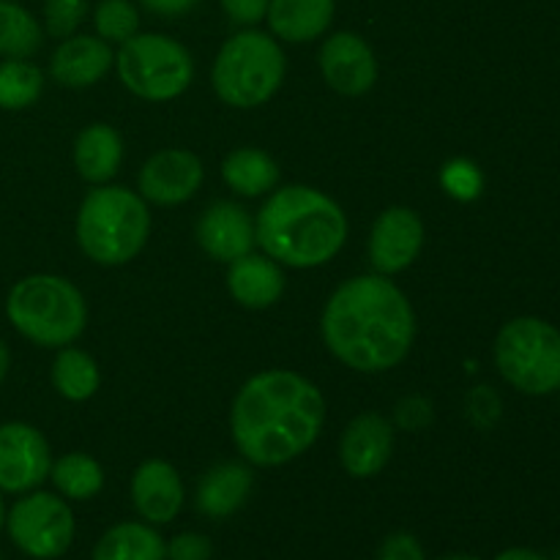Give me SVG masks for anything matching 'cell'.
<instances>
[{"instance_id": "obj_1", "label": "cell", "mask_w": 560, "mask_h": 560, "mask_svg": "<svg viewBox=\"0 0 560 560\" xmlns=\"http://www.w3.org/2000/svg\"><path fill=\"white\" fill-rule=\"evenodd\" d=\"M326 421L320 388L290 370L249 377L235 394L230 432L235 448L257 468L293 463L317 441Z\"/></svg>"}, {"instance_id": "obj_2", "label": "cell", "mask_w": 560, "mask_h": 560, "mask_svg": "<svg viewBox=\"0 0 560 560\" xmlns=\"http://www.w3.org/2000/svg\"><path fill=\"white\" fill-rule=\"evenodd\" d=\"M323 342L355 372H386L408 359L416 315L408 295L388 277L370 273L339 284L320 320Z\"/></svg>"}, {"instance_id": "obj_3", "label": "cell", "mask_w": 560, "mask_h": 560, "mask_svg": "<svg viewBox=\"0 0 560 560\" xmlns=\"http://www.w3.org/2000/svg\"><path fill=\"white\" fill-rule=\"evenodd\" d=\"M260 249L279 266L317 268L334 260L348 241L345 211L312 186L273 191L255 222Z\"/></svg>"}, {"instance_id": "obj_4", "label": "cell", "mask_w": 560, "mask_h": 560, "mask_svg": "<svg viewBox=\"0 0 560 560\" xmlns=\"http://www.w3.org/2000/svg\"><path fill=\"white\" fill-rule=\"evenodd\" d=\"M5 317L38 348H66L82 337L88 306L77 284L55 273H31L5 295Z\"/></svg>"}, {"instance_id": "obj_5", "label": "cell", "mask_w": 560, "mask_h": 560, "mask_svg": "<svg viewBox=\"0 0 560 560\" xmlns=\"http://www.w3.org/2000/svg\"><path fill=\"white\" fill-rule=\"evenodd\" d=\"M151 233L145 200L124 186H98L88 191L77 211V244L98 266H124L135 260Z\"/></svg>"}, {"instance_id": "obj_6", "label": "cell", "mask_w": 560, "mask_h": 560, "mask_svg": "<svg viewBox=\"0 0 560 560\" xmlns=\"http://www.w3.org/2000/svg\"><path fill=\"white\" fill-rule=\"evenodd\" d=\"M284 66L288 63L277 38L246 27L219 49L211 71L213 91L235 109L260 107L282 88Z\"/></svg>"}, {"instance_id": "obj_7", "label": "cell", "mask_w": 560, "mask_h": 560, "mask_svg": "<svg viewBox=\"0 0 560 560\" xmlns=\"http://www.w3.org/2000/svg\"><path fill=\"white\" fill-rule=\"evenodd\" d=\"M495 364L517 392L530 397L560 392V331L541 317H514L498 331Z\"/></svg>"}, {"instance_id": "obj_8", "label": "cell", "mask_w": 560, "mask_h": 560, "mask_svg": "<svg viewBox=\"0 0 560 560\" xmlns=\"http://www.w3.org/2000/svg\"><path fill=\"white\" fill-rule=\"evenodd\" d=\"M120 82L145 102L178 98L195 77L189 49L162 33H137L115 55Z\"/></svg>"}, {"instance_id": "obj_9", "label": "cell", "mask_w": 560, "mask_h": 560, "mask_svg": "<svg viewBox=\"0 0 560 560\" xmlns=\"http://www.w3.org/2000/svg\"><path fill=\"white\" fill-rule=\"evenodd\" d=\"M5 530L22 556L58 560L74 541V514L60 495L33 490L5 512Z\"/></svg>"}, {"instance_id": "obj_10", "label": "cell", "mask_w": 560, "mask_h": 560, "mask_svg": "<svg viewBox=\"0 0 560 560\" xmlns=\"http://www.w3.org/2000/svg\"><path fill=\"white\" fill-rule=\"evenodd\" d=\"M52 452L42 432L25 421L0 424V492L25 495L49 479Z\"/></svg>"}, {"instance_id": "obj_11", "label": "cell", "mask_w": 560, "mask_h": 560, "mask_svg": "<svg viewBox=\"0 0 560 560\" xmlns=\"http://www.w3.org/2000/svg\"><path fill=\"white\" fill-rule=\"evenodd\" d=\"M202 178H206V170L195 153L184 148H167V151L153 153L142 164L137 186H140L142 200L153 206H180L197 195Z\"/></svg>"}, {"instance_id": "obj_12", "label": "cell", "mask_w": 560, "mask_h": 560, "mask_svg": "<svg viewBox=\"0 0 560 560\" xmlns=\"http://www.w3.org/2000/svg\"><path fill=\"white\" fill-rule=\"evenodd\" d=\"M424 246V224L410 208H386L370 233V262L381 277L405 271Z\"/></svg>"}, {"instance_id": "obj_13", "label": "cell", "mask_w": 560, "mask_h": 560, "mask_svg": "<svg viewBox=\"0 0 560 560\" xmlns=\"http://www.w3.org/2000/svg\"><path fill=\"white\" fill-rule=\"evenodd\" d=\"M317 58L326 82L342 96H364L377 82L375 52L359 33L339 31L328 36Z\"/></svg>"}, {"instance_id": "obj_14", "label": "cell", "mask_w": 560, "mask_h": 560, "mask_svg": "<svg viewBox=\"0 0 560 560\" xmlns=\"http://www.w3.org/2000/svg\"><path fill=\"white\" fill-rule=\"evenodd\" d=\"M197 244L208 257L230 266L255 249V219L238 202H213L197 222Z\"/></svg>"}, {"instance_id": "obj_15", "label": "cell", "mask_w": 560, "mask_h": 560, "mask_svg": "<svg viewBox=\"0 0 560 560\" xmlns=\"http://www.w3.org/2000/svg\"><path fill=\"white\" fill-rule=\"evenodd\" d=\"M394 452V427L381 413H361L339 441V463L353 479H372L388 465Z\"/></svg>"}, {"instance_id": "obj_16", "label": "cell", "mask_w": 560, "mask_h": 560, "mask_svg": "<svg viewBox=\"0 0 560 560\" xmlns=\"http://www.w3.org/2000/svg\"><path fill=\"white\" fill-rule=\"evenodd\" d=\"M184 481L164 459H145L131 476V503L148 525H167L184 509Z\"/></svg>"}, {"instance_id": "obj_17", "label": "cell", "mask_w": 560, "mask_h": 560, "mask_svg": "<svg viewBox=\"0 0 560 560\" xmlns=\"http://www.w3.org/2000/svg\"><path fill=\"white\" fill-rule=\"evenodd\" d=\"M115 66L109 44L98 36H69L49 58V74L63 88H91Z\"/></svg>"}, {"instance_id": "obj_18", "label": "cell", "mask_w": 560, "mask_h": 560, "mask_svg": "<svg viewBox=\"0 0 560 560\" xmlns=\"http://www.w3.org/2000/svg\"><path fill=\"white\" fill-rule=\"evenodd\" d=\"M228 290L246 310H268L284 293V273L277 260L249 252L230 262Z\"/></svg>"}, {"instance_id": "obj_19", "label": "cell", "mask_w": 560, "mask_h": 560, "mask_svg": "<svg viewBox=\"0 0 560 560\" xmlns=\"http://www.w3.org/2000/svg\"><path fill=\"white\" fill-rule=\"evenodd\" d=\"M255 476L241 463H219L197 485V509L208 520H228L249 501Z\"/></svg>"}, {"instance_id": "obj_20", "label": "cell", "mask_w": 560, "mask_h": 560, "mask_svg": "<svg viewBox=\"0 0 560 560\" xmlns=\"http://www.w3.org/2000/svg\"><path fill=\"white\" fill-rule=\"evenodd\" d=\"M334 11V0H271L266 20L273 36L301 44L320 38L331 27Z\"/></svg>"}, {"instance_id": "obj_21", "label": "cell", "mask_w": 560, "mask_h": 560, "mask_svg": "<svg viewBox=\"0 0 560 560\" xmlns=\"http://www.w3.org/2000/svg\"><path fill=\"white\" fill-rule=\"evenodd\" d=\"M124 162V140L107 124H91L74 142V167L88 184H107Z\"/></svg>"}, {"instance_id": "obj_22", "label": "cell", "mask_w": 560, "mask_h": 560, "mask_svg": "<svg viewBox=\"0 0 560 560\" xmlns=\"http://www.w3.org/2000/svg\"><path fill=\"white\" fill-rule=\"evenodd\" d=\"M91 560H167V541L148 523H120L96 541Z\"/></svg>"}, {"instance_id": "obj_23", "label": "cell", "mask_w": 560, "mask_h": 560, "mask_svg": "<svg viewBox=\"0 0 560 560\" xmlns=\"http://www.w3.org/2000/svg\"><path fill=\"white\" fill-rule=\"evenodd\" d=\"M222 178L235 195L260 197L277 189L279 164L257 148H238L222 162Z\"/></svg>"}, {"instance_id": "obj_24", "label": "cell", "mask_w": 560, "mask_h": 560, "mask_svg": "<svg viewBox=\"0 0 560 560\" xmlns=\"http://www.w3.org/2000/svg\"><path fill=\"white\" fill-rule=\"evenodd\" d=\"M52 386L69 402H85L102 386V372L85 350L60 348L52 361Z\"/></svg>"}, {"instance_id": "obj_25", "label": "cell", "mask_w": 560, "mask_h": 560, "mask_svg": "<svg viewBox=\"0 0 560 560\" xmlns=\"http://www.w3.org/2000/svg\"><path fill=\"white\" fill-rule=\"evenodd\" d=\"M44 42L36 16L16 0H0V58H31Z\"/></svg>"}, {"instance_id": "obj_26", "label": "cell", "mask_w": 560, "mask_h": 560, "mask_svg": "<svg viewBox=\"0 0 560 560\" xmlns=\"http://www.w3.org/2000/svg\"><path fill=\"white\" fill-rule=\"evenodd\" d=\"M55 490L69 501H91L104 490V470L93 457L71 452L49 468Z\"/></svg>"}, {"instance_id": "obj_27", "label": "cell", "mask_w": 560, "mask_h": 560, "mask_svg": "<svg viewBox=\"0 0 560 560\" xmlns=\"http://www.w3.org/2000/svg\"><path fill=\"white\" fill-rule=\"evenodd\" d=\"M44 91V74L27 58L0 60V109H27Z\"/></svg>"}, {"instance_id": "obj_28", "label": "cell", "mask_w": 560, "mask_h": 560, "mask_svg": "<svg viewBox=\"0 0 560 560\" xmlns=\"http://www.w3.org/2000/svg\"><path fill=\"white\" fill-rule=\"evenodd\" d=\"M93 25H96V36L107 44H124L140 33V11L131 0H98L93 11Z\"/></svg>"}, {"instance_id": "obj_29", "label": "cell", "mask_w": 560, "mask_h": 560, "mask_svg": "<svg viewBox=\"0 0 560 560\" xmlns=\"http://www.w3.org/2000/svg\"><path fill=\"white\" fill-rule=\"evenodd\" d=\"M88 14V0H44V27L49 36L69 38Z\"/></svg>"}, {"instance_id": "obj_30", "label": "cell", "mask_w": 560, "mask_h": 560, "mask_svg": "<svg viewBox=\"0 0 560 560\" xmlns=\"http://www.w3.org/2000/svg\"><path fill=\"white\" fill-rule=\"evenodd\" d=\"M443 189L457 200H476L481 195V173L476 164L465 162V159H454L443 167L441 173Z\"/></svg>"}, {"instance_id": "obj_31", "label": "cell", "mask_w": 560, "mask_h": 560, "mask_svg": "<svg viewBox=\"0 0 560 560\" xmlns=\"http://www.w3.org/2000/svg\"><path fill=\"white\" fill-rule=\"evenodd\" d=\"M213 558V541L206 534H178L170 539L167 560H211Z\"/></svg>"}, {"instance_id": "obj_32", "label": "cell", "mask_w": 560, "mask_h": 560, "mask_svg": "<svg viewBox=\"0 0 560 560\" xmlns=\"http://www.w3.org/2000/svg\"><path fill=\"white\" fill-rule=\"evenodd\" d=\"M377 560H427L424 547L408 530H397V534H388L386 539L377 547Z\"/></svg>"}, {"instance_id": "obj_33", "label": "cell", "mask_w": 560, "mask_h": 560, "mask_svg": "<svg viewBox=\"0 0 560 560\" xmlns=\"http://www.w3.org/2000/svg\"><path fill=\"white\" fill-rule=\"evenodd\" d=\"M219 3H222V11L228 14L230 22L252 27L260 20H266L271 0H219Z\"/></svg>"}, {"instance_id": "obj_34", "label": "cell", "mask_w": 560, "mask_h": 560, "mask_svg": "<svg viewBox=\"0 0 560 560\" xmlns=\"http://www.w3.org/2000/svg\"><path fill=\"white\" fill-rule=\"evenodd\" d=\"M432 421V405L424 397H408L397 405V424L402 430H424Z\"/></svg>"}, {"instance_id": "obj_35", "label": "cell", "mask_w": 560, "mask_h": 560, "mask_svg": "<svg viewBox=\"0 0 560 560\" xmlns=\"http://www.w3.org/2000/svg\"><path fill=\"white\" fill-rule=\"evenodd\" d=\"M140 3L159 16H180L195 9L200 0H140Z\"/></svg>"}, {"instance_id": "obj_36", "label": "cell", "mask_w": 560, "mask_h": 560, "mask_svg": "<svg viewBox=\"0 0 560 560\" xmlns=\"http://www.w3.org/2000/svg\"><path fill=\"white\" fill-rule=\"evenodd\" d=\"M495 560H550L547 556H541V552L530 550V547H509V550L498 552Z\"/></svg>"}, {"instance_id": "obj_37", "label": "cell", "mask_w": 560, "mask_h": 560, "mask_svg": "<svg viewBox=\"0 0 560 560\" xmlns=\"http://www.w3.org/2000/svg\"><path fill=\"white\" fill-rule=\"evenodd\" d=\"M9 370H11V350H9V345H5L3 339H0V383L5 381Z\"/></svg>"}, {"instance_id": "obj_38", "label": "cell", "mask_w": 560, "mask_h": 560, "mask_svg": "<svg viewBox=\"0 0 560 560\" xmlns=\"http://www.w3.org/2000/svg\"><path fill=\"white\" fill-rule=\"evenodd\" d=\"M441 560H481V558L465 556V552H457V556H446V558H441Z\"/></svg>"}, {"instance_id": "obj_39", "label": "cell", "mask_w": 560, "mask_h": 560, "mask_svg": "<svg viewBox=\"0 0 560 560\" xmlns=\"http://www.w3.org/2000/svg\"><path fill=\"white\" fill-rule=\"evenodd\" d=\"M5 528V506H3V492H0V530Z\"/></svg>"}, {"instance_id": "obj_40", "label": "cell", "mask_w": 560, "mask_h": 560, "mask_svg": "<svg viewBox=\"0 0 560 560\" xmlns=\"http://www.w3.org/2000/svg\"><path fill=\"white\" fill-rule=\"evenodd\" d=\"M556 560H560V556H558V558H556Z\"/></svg>"}]
</instances>
